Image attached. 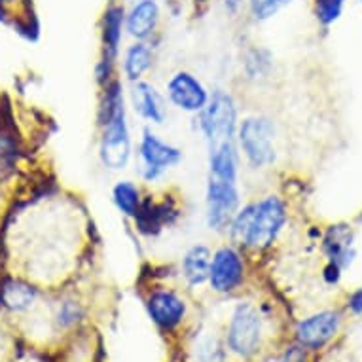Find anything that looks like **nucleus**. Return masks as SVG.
<instances>
[{"instance_id": "f257e3e1", "label": "nucleus", "mask_w": 362, "mask_h": 362, "mask_svg": "<svg viewBox=\"0 0 362 362\" xmlns=\"http://www.w3.org/2000/svg\"><path fill=\"white\" fill-rule=\"evenodd\" d=\"M288 213L285 202L275 194L250 202L239 207L228 226V235L232 245L247 252H262L277 241L283 232Z\"/></svg>"}, {"instance_id": "f03ea898", "label": "nucleus", "mask_w": 362, "mask_h": 362, "mask_svg": "<svg viewBox=\"0 0 362 362\" xmlns=\"http://www.w3.org/2000/svg\"><path fill=\"white\" fill-rule=\"evenodd\" d=\"M99 160L108 171H124L129 165L133 148L125 110L124 88L119 80H110L103 86L99 107Z\"/></svg>"}, {"instance_id": "7ed1b4c3", "label": "nucleus", "mask_w": 362, "mask_h": 362, "mask_svg": "<svg viewBox=\"0 0 362 362\" xmlns=\"http://www.w3.org/2000/svg\"><path fill=\"white\" fill-rule=\"evenodd\" d=\"M238 148L250 169L264 171L272 167L277 158L275 150V124L264 114H252L239 122Z\"/></svg>"}, {"instance_id": "20e7f679", "label": "nucleus", "mask_w": 362, "mask_h": 362, "mask_svg": "<svg viewBox=\"0 0 362 362\" xmlns=\"http://www.w3.org/2000/svg\"><path fill=\"white\" fill-rule=\"evenodd\" d=\"M238 105L233 97L224 89H214L207 107L199 112V129L205 137L207 150L238 143Z\"/></svg>"}, {"instance_id": "39448f33", "label": "nucleus", "mask_w": 362, "mask_h": 362, "mask_svg": "<svg viewBox=\"0 0 362 362\" xmlns=\"http://www.w3.org/2000/svg\"><path fill=\"white\" fill-rule=\"evenodd\" d=\"M125 4L110 2L101 18V57L97 65V80L101 86L114 80V71L118 65L119 49L125 33Z\"/></svg>"}, {"instance_id": "423d86ee", "label": "nucleus", "mask_w": 362, "mask_h": 362, "mask_svg": "<svg viewBox=\"0 0 362 362\" xmlns=\"http://www.w3.org/2000/svg\"><path fill=\"white\" fill-rule=\"evenodd\" d=\"M139 160L144 182H156L182 161V150L175 144L165 143L150 127H144L139 141Z\"/></svg>"}, {"instance_id": "0eeeda50", "label": "nucleus", "mask_w": 362, "mask_h": 362, "mask_svg": "<svg viewBox=\"0 0 362 362\" xmlns=\"http://www.w3.org/2000/svg\"><path fill=\"white\" fill-rule=\"evenodd\" d=\"M241 207L238 182H226L209 177L205 188V222L214 233H226L228 226Z\"/></svg>"}, {"instance_id": "6e6552de", "label": "nucleus", "mask_w": 362, "mask_h": 362, "mask_svg": "<svg viewBox=\"0 0 362 362\" xmlns=\"http://www.w3.org/2000/svg\"><path fill=\"white\" fill-rule=\"evenodd\" d=\"M228 347L239 356L255 355L262 344V317L252 303H239L228 325Z\"/></svg>"}, {"instance_id": "1a4fd4ad", "label": "nucleus", "mask_w": 362, "mask_h": 362, "mask_svg": "<svg viewBox=\"0 0 362 362\" xmlns=\"http://www.w3.org/2000/svg\"><path fill=\"white\" fill-rule=\"evenodd\" d=\"M245 269L247 266L241 249L235 245H222L213 252L207 283L214 292L230 294L243 285Z\"/></svg>"}, {"instance_id": "9d476101", "label": "nucleus", "mask_w": 362, "mask_h": 362, "mask_svg": "<svg viewBox=\"0 0 362 362\" xmlns=\"http://www.w3.org/2000/svg\"><path fill=\"white\" fill-rule=\"evenodd\" d=\"M165 95L173 107L186 114H199L207 107L211 91L190 71H177L165 83Z\"/></svg>"}, {"instance_id": "9b49d317", "label": "nucleus", "mask_w": 362, "mask_h": 362, "mask_svg": "<svg viewBox=\"0 0 362 362\" xmlns=\"http://www.w3.org/2000/svg\"><path fill=\"white\" fill-rule=\"evenodd\" d=\"M161 23V4L158 0H139L125 6V35L139 42H150Z\"/></svg>"}, {"instance_id": "f8f14e48", "label": "nucleus", "mask_w": 362, "mask_h": 362, "mask_svg": "<svg viewBox=\"0 0 362 362\" xmlns=\"http://www.w3.org/2000/svg\"><path fill=\"white\" fill-rule=\"evenodd\" d=\"M150 319L163 330L177 328L186 317V302L171 288H156L146 298Z\"/></svg>"}, {"instance_id": "ddd939ff", "label": "nucleus", "mask_w": 362, "mask_h": 362, "mask_svg": "<svg viewBox=\"0 0 362 362\" xmlns=\"http://www.w3.org/2000/svg\"><path fill=\"white\" fill-rule=\"evenodd\" d=\"M339 330V315L336 311H321L303 319L296 327L298 344L305 349H321Z\"/></svg>"}, {"instance_id": "4468645a", "label": "nucleus", "mask_w": 362, "mask_h": 362, "mask_svg": "<svg viewBox=\"0 0 362 362\" xmlns=\"http://www.w3.org/2000/svg\"><path fill=\"white\" fill-rule=\"evenodd\" d=\"M131 105L143 119L154 125L165 122V101L160 91L146 80L131 83Z\"/></svg>"}, {"instance_id": "2eb2a0df", "label": "nucleus", "mask_w": 362, "mask_h": 362, "mask_svg": "<svg viewBox=\"0 0 362 362\" xmlns=\"http://www.w3.org/2000/svg\"><path fill=\"white\" fill-rule=\"evenodd\" d=\"M38 300V288L30 281L10 275L0 281V302L13 313L29 311Z\"/></svg>"}, {"instance_id": "dca6fc26", "label": "nucleus", "mask_w": 362, "mask_h": 362, "mask_svg": "<svg viewBox=\"0 0 362 362\" xmlns=\"http://www.w3.org/2000/svg\"><path fill=\"white\" fill-rule=\"evenodd\" d=\"M353 232L349 226L338 224L328 228L327 235L322 239V250L327 255L328 262L336 266L349 267L355 260V247H353Z\"/></svg>"}, {"instance_id": "f3484780", "label": "nucleus", "mask_w": 362, "mask_h": 362, "mask_svg": "<svg viewBox=\"0 0 362 362\" xmlns=\"http://www.w3.org/2000/svg\"><path fill=\"white\" fill-rule=\"evenodd\" d=\"M211 258L213 250L207 245L196 243L186 250L180 262V272L188 286H202L209 281V269H211Z\"/></svg>"}, {"instance_id": "a211bd4d", "label": "nucleus", "mask_w": 362, "mask_h": 362, "mask_svg": "<svg viewBox=\"0 0 362 362\" xmlns=\"http://www.w3.org/2000/svg\"><path fill=\"white\" fill-rule=\"evenodd\" d=\"M152 63H154L152 42L133 40V44L125 48L124 57H122V71L131 83H135L139 80H144L146 72L152 69Z\"/></svg>"}, {"instance_id": "6ab92c4d", "label": "nucleus", "mask_w": 362, "mask_h": 362, "mask_svg": "<svg viewBox=\"0 0 362 362\" xmlns=\"http://www.w3.org/2000/svg\"><path fill=\"white\" fill-rule=\"evenodd\" d=\"M209 177L220 178V180H226V182H238V143L222 144V146H216V148L209 150Z\"/></svg>"}, {"instance_id": "aec40b11", "label": "nucleus", "mask_w": 362, "mask_h": 362, "mask_svg": "<svg viewBox=\"0 0 362 362\" xmlns=\"http://www.w3.org/2000/svg\"><path fill=\"white\" fill-rule=\"evenodd\" d=\"M112 202L119 213L127 218H137L143 209V192L133 180H119L112 188Z\"/></svg>"}, {"instance_id": "412c9836", "label": "nucleus", "mask_w": 362, "mask_h": 362, "mask_svg": "<svg viewBox=\"0 0 362 362\" xmlns=\"http://www.w3.org/2000/svg\"><path fill=\"white\" fill-rule=\"evenodd\" d=\"M19 163V146L12 133L0 129V186L16 175Z\"/></svg>"}, {"instance_id": "4be33fe9", "label": "nucleus", "mask_w": 362, "mask_h": 362, "mask_svg": "<svg viewBox=\"0 0 362 362\" xmlns=\"http://www.w3.org/2000/svg\"><path fill=\"white\" fill-rule=\"evenodd\" d=\"M296 0H247V13L255 23H266Z\"/></svg>"}, {"instance_id": "5701e85b", "label": "nucleus", "mask_w": 362, "mask_h": 362, "mask_svg": "<svg viewBox=\"0 0 362 362\" xmlns=\"http://www.w3.org/2000/svg\"><path fill=\"white\" fill-rule=\"evenodd\" d=\"M345 0H315V16L322 25L336 23L344 13Z\"/></svg>"}, {"instance_id": "b1692460", "label": "nucleus", "mask_w": 362, "mask_h": 362, "mask_svg": "<svg viewBox=\"0 0 362 362\" xmlns=\"http://www.w3.org/2000/svg\"><path fill=\"white\" fill-rule=\"evenodd\" d=\"M82 315L83 311L80 308V303L65 300V302L59 303V308L55 311V322H57L59 328H71L82 319Z\"/></svg>"}, {"instance_id": "393cba45", "label": "nucleus", "mask_w": 362, "mask_h": 362, "mask_svg": "<svg viewBox=\"0 0 362 362\" xmlns=\"http://www.w3.org/2000/svg\"><path fill=\"white\" fill-rule=\"evenodd\" d=\"M29 10L30 0H0V16L12 19L13 23L29 19Z\"/></svg>"}, {"instance_id": "a878e982", "label": "nucleus", "mask_w": 362, "mask_h": 362, "mask_svg": "<svg viewBox=\"0 0 362 362\" xmlns=\"http://www.w3.org/2000/svg\"><path fill=\"white\" fill-rule=\"evenodd\" d=\"M197 355L202 362H224L222 349L213 338H205L197 344Z\"/></svg>"}, {"instance_id": "bb28decb", "label": "nucleus", "mask_w": 362, "mask_h": 362, "mask_svg": "<svg viewBox=\"0 0 362 362\" xmlns=\"http://www.w3.org/2000/svg\"><path fill=\"white\" fill-rule=\"evenodd\" d=\"M283 362H305V347H291L283 356Z\"/></svg>"}, {"instance_id": "cd10ccee", "label": "nucleus", "mask_w": 362, "mask_h": 362, "mask_svg": "<svg viewBox=\"0 0 362 362\" xmlns=\"http://www.w3.org/2000/svg\"><path fill=\"white\" fill-rule=\"evenodd\" d=\"M322 277H325L327 283H330V285H336V283L339 281V277H341V267L332 264V262H328V266L325 267V274H322Z\"/></svg>"}, {"instance_id": "c85d7f7f", "label": "nucleus", "mask_w": 362, "mask_h": 362, "mask_svg": "<svg viewBox=\"0 0 362 362\" xmlns=\"http://www.w3.org/2000/svg\"><path fill=\"white\" fill-rule=\"evenodd\" d=\"M347 308L355 315H362V286L351 294L349 300H347Z\"/></svg>"}, {"instance_id": "c756f323", "label": "nucleus", "mask_w": 362, "mask_h": 362, "mask_svg": "<svg viewBox=\"0 0 362 362\" xmlns=\"http://www.w3.org/2000/svg\"><path fill=\"white\" fill-rule=\"evenodd\" d=\"M226 12L239 13L243 8H247V0H224Z\"/></svg>"}, {"instance_id": "7c9ffc66", "label": "nucleus", "mask_w": 362, "mask_h": 362, "mask_svg": "<svg viewBox=\"0 0 362 362\" xmlns=\"http://www.w3.org/2000/svg\"><path fill=\"white\" fill-rule=\"evenodd\" d=\"M211 2H214V0H194V4H196V6H207V4H211Z\"/></svg>"}, {"instance_id": "2f4dec72", "label": "nucleus", "mask_w": 362, "mask_h": 362, "mask_svg": "<svg viewBox=\"0 0 362 362\" xmlns=\"http://www.w3.org/2000/svg\"><path fill=\"white\" fill-rule=\"evenodd\" d=\"M131 2H139V0H127V4H131Z\"/></svg>"}, {"instance_id": "473e14b6", "label": "nucleus", "mask_w": 362, "mask_h": 362, "mask_svg": "<svg viewBox=\"0 0 362 362\" xmlns=\"http://www.w3.org/2000/svg\"><path fill=\"white\" fill-rule=\"evenodd\" d=\"M358 2H361V4H362V0H358Z\"/></svg>"}]
</instances>
